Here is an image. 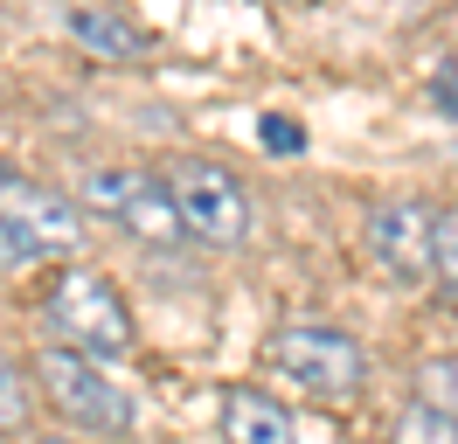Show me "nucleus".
<instances>
[{
    "label": "nucleus",
    "instance_id": "obj_1",
    "mask_svg": "<svg viewBox=\"0 0 458 444\" xmlns=\"http://www.w3.org/2000/svg\"><path fill=\"white\" fill-rule=\"evenodd\" d=\"M264 361L285 375L292 388H313V396H354L361 388V375H369V354H361V340L341 327H319V320H306V327H278L271 333V347H264Z\"/></svg>",
    "mask_w": 458,
    "mask_h": 444
},
{
    "label": "nucleus",
    "instance_id": "obj_2",
    "mask_svg": "<svg viewBox=\"0 0 458 444\" xmlns=\"http://www.w3.org/2000/svg\"><path fill=\"white\" fill-rule=\"evenodd\" d=\"M49 327L63 333V347H77L90 361L132 354V312L98 271H63L49 292Z\"/></svg>",
    "mask_w": 458,
    "mask_h": 444
},
{
    "label": "nucleus",
    "instance_id": "obj_3",
    "mask_svg": "<svg viewBox=\"0 0 458 444\" xmlns=\"http://www.w3.org/2000/svg\"><path fill=\"white\" fill-rule=\"evenodd\" d=\"M84 243V222L77 209L49 188H29V181H7L0 188V264L21 271V264H49V257H70Z\"/></svg>",
    "mask_w": 458,
    "mask_h": 444
},
{
    "label": "nucleus",
    "instance_id": "obj_4",
    "mask_svg": "<svg viewBox=\"0 0 458 444\" xmlns=\"http://www.w3.org/2000/svg\"><path fill=\"white\" fill-rule=\"evenodd\" d=\"M84 201L90 209H105V216H118V229L132 236V243L146 250H174L188 243V222H181V209H174V194L160 174H140V166H98L84 181Z\"/></svg>",
    "mask_w": 458,
    "mask_h": 444
},
{
    "label": "nucleus",
    "instance_id": "obj_5",
    "mask_svg": "<svg viewBox=\"0 0 458 444\" xmlns=\"http://www.w3.org/2000/svg\"><path fill=\"white\" fill-rule=\"evenodd\" d=\"M167 194L181 222H188V236L201 243H250V194L243 181L229 174V166H208V160H174L167 166Z\"/></svg>",
    "mask_w": 458,
    "mask_h": 444
},
{
    "label": "nucleus",
    "instance_id": "obj_6",
    "mask_svg": "<svg viewBox=\"0 0 458 444\" xmlns=\"http://www.w3.org/2000/svg\"><path fill=\"white\" fill-rule=\"evenodd\" d=\"M35 382L49 388V403H56L63 416H77L90 431H112V438L132 431V396L90 354H77V347H42V354H35Z\"/></svg>",
    "mask_w": 458,
    "mask_h": 444
},
{
    "label": "nucleus",
    "instance_id": "obj_7",
    "mask_svg": "<svg viewBox=\"0 0 458 444\" xmlns=\"http://www.w3.org/2000/svg\"><path fill=\"white\" fill-rule=\"evenodd\" d=\"M430 216H437V209L410 201V194H403V201H382L369 216V250L396 285H424L430 278Z\"/></svg>",
    "mask_w": 458,
    "mask_h": 444
},
{
    "label": "nucleus",
    "instance_id": "obj_8",
    "mask_svg": "<svg viewBox=\"0 0 458 444\" xmlns=\"http://www.w3.org/2000/svg\"><path fill=\"white\" fill-rule=\"evenodd\" d=\"M223 438L229 444H299V423L278 396L264 388H229L223 396Z\"/></svg>",
    "mask_w": 458,
    "mask_h": 444
},
{
    "label": "nucleus",
    "instance_id": "obj_9",
    "mask_svg": "<svg viewBox=\"0 0 458 444\" xmlns=\"http://www.w3.org/2000/svg\"><path fill=\"white\" fill-rule=\"evenodd\" d=\"M70 35H77L90 56H112V63H140V56H146V28L125 21L118 7H105V0L70 7Z\"/></svg>",
    "mask_w": 458,
    "mask_h": 444
},
{
    "label": "nucleus",
    "instance_id": "obj_10",
    "mask_svg": "<svg viewBox=\"0 0 458 444\" xmlns=\"http://www.w3.org/2000/svg\"><path fill=\"white\" fill-rule=\"evenodd\" d=\"M389 444H458V416L417 403V410H403L396 423H389Z\"/></svg>",
    "mask_w": 458,
    "mask_h": 444
},
{
    "label": "nucleus",
    "instance_id": "obj_11",
    "mask_svg": "<svg viewBox=\"0 0 458 444\" xmlns=\"http://www.w3.org/2000/svg\"><path fill=\"white\" fill-rule=\"evenodd\" d=\"M430 278L458 299V209H437V216H430Z\"/></svg>",
    "mask_w": 458,
    "mask_h": 444
},
{
    "label": "nucleus",
    "instance_id": "obj_12",
    "mask_svg": "<svg viewBox=\"0 0 458 444\" xmlns=\"http://www.w3.org/2000/svg\"><path fill=\"white\" fill-rule=\"evenodd\" d=\"M417 388H424L430 410L458 416V354H430L424 368H417Z\"/></svg>",
    "mask_w": 458,
    "mask_h": 444
},
{
    "label": "nucleus",
    "instance_id": "obj_13",
    "mask_svg": "<svg viewBox=\"0 0 458 444\" xmlns=\"http://www.w3.org/2000/svg\"><path fill=\"white\" fill-rule=\"evenodd\" d=\"M29 416V382H21V368L0 354V431H14Z\"/></svg>",
    "mask_w": 458,
    "mask_h": 444
},
{
    "label": "nucleus",
    "instance_id": "obj_14",
    "mask_svg": "<svg viewBox=\"0 0 458 444\" xmlns=\"http://www.w3.org/2000/svg\"><path fill=\"white\" fill-rule=\"evenodd\" d=\"M264 146H271V153H299V146H306V132H299L292 118H264Z\"/></svg>",
    "mask_w": 458,
    "mask_h": 444
},
{
    "label": "nucleus",
    "instance_id": "obj_15",
    "mask_svg": "<svg viewBox=\"0 0 458 444\" xmlns=\"http://www.w3.org/2000/svg\"><path fill=\"white\" fill-rule=\"evenodd\" d=\"M437 105H445V118H458V77L452 70H437Z\"/></svg>",
    "mask_w": 458,
    "mask_h": 444
},
{
    "label": "nucleus",
    "instance_id": "obj_16",
    "mask_svg": "<svg viewBox=\"0 0 458 444\" xmlns=\"http://www.w3.org/2000/svg\"><path fill=\"white\" fill-rule=\"evenodd\" d=\"M7 181H14V174H7V166H0V188H7Z\"/></svg>",
    "mask_w": 458,
    "mask_h": 444
},
{
    "label": "nucleus",
    "instance_id": "obj_17",
    "mask_svg": "<svg viewBox=\"0 0 458 444\" xmlns=\"http://www.w3.org/2000/svg\"><path fill=\"white\" fill-rule=\"evenodd\" d=\"M42 444H63V438H42Z\"/></svg>",
    "mask_w": 458,
    "mask_h": 444
}]
</instances>
